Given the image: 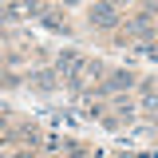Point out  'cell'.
Masks as SVG:
<instances>
[{"instance_id": "6da1fadb", "label": "cell", "mask_w": 158, "mask_h": 158, "mask_svg": "<svg viewBox=\"0 0 158 158\" xmlns=\"http://www.w3.org/2000/svg\"><path fill=\"white\" fill-rule=\"evenodd\" d=\"M91 16H95L99 24H111V20H115V8H107V4H103V8H95V12H91Z\"/></svg>"}]
</instances>
